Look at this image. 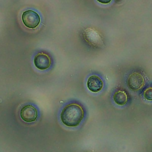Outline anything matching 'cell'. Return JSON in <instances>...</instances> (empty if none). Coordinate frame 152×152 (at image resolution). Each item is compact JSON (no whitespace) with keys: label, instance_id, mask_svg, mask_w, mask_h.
Listing matches in <instances>:
<instances>
[{"label":"cell","instance_id":"6da1fadb","mask_svg":"<svg viewBox=\"0 0 152 152\" xmlns=\"http://www.w3.org/2000/svg\"><path fill=\"white\" fill-rule=\"evenodd\" d=\"M61 120L66 126L75 127L84 118V111L81 106L75 103L66 105L61 113Z\"/></svg>","mask_w":152,"mask_h":152},{"label":"cell","instance_id":"7a4b0ae2","mask_svg":"<svg viewBox=\"0 0 152 152\" xmlns=\"http://www.w3.org/2000/svg\"><path fill=\"white\" fill-rule=\"evenodd\" d=\"M84 39L94 48H99L103 45V37L100 33L93 28H87L83 31Z\"/></svg>","mask_w":152,"mask_h":152},{"label":"cell","instance_id":"3957f363","mask_svg":"<svg viewBox=\"0 0 152 152\" xmlns=\"http://www.w3.org/2000/svg\"><path fill=\"white\" fill-rule=\"evenodd\" d=\"M22 21L25 26L29 28H35L40 22L39 14L34 11L27 10L22 14Z\"/></svg>","mask_w":152,"mask_h":152},{"label":"cell","instance_id":"277c9868","mask_svg":"<svg viewBox=\"0 0 152 152\" xmlns=\"http://www.w3.org/2000/svg\"><path fill=\"white\" fill-rule=\"evenodd\" d=\"M144 84L142 75L138 72H133L130 74L127 79V85L132 90L141 89Z\"/></svg>","mask_w":152,"mask_h":152},{"label":"cell","instance_id":"5b68a950","mask_svg":"<svg viewBox=\"0 0 152 152\" xmlns=\"http://www.w3.org/2000/svg\"><path fill=\"white\" fill-rule=\"evenodd\" d=\"M21 119L26 122L35 121L37 118V109L32 105L28 104L24 106L20 111Z\"/></svg>","mask_w":152,"mask_h":152},{"label":"cell","instance_id":"8992f818","mask_svg":"<svg viewBox=\"0 0 152 152\" xmlns=\"http://www.w3.org/2000/svg\"><path fill=\"white\" fill-rule=\"evenodd\" d=\"M34 64L37 68L45 70L49 68L51 64V61L48 55L44 53H39L34 58Z\"/></svg>","mask_w":152,"mask_h":152},{"label":"cell","instance_id":"52a82bcc","mask_svg":"<svg viewBox=\"0 0 152 152\" xmlns=\"http://www.w3.org/2000/svg\"><path fill=\"white\" fill-rule=\"evenodd\" d=\"M87 86L89 90L94 93H97L102 89L103 87V83L99 76L93 75L88 77L87 82Z\"/></svg>","mask_w":152,"mask_h":152},{"label":"cell","instance_id":"ba28073f","mask_svg":"<svg viewBox=\"0 0 152 152\" xmlns=\"http://www.w3.org/2000/svg\"><path fill=\"white\" fill-rule=\"evenodd\" d=\"M114 102L119 105H124L127 101V95L124 91H118L113 95Z\"/></svg>","mask_w":152,"mask_h":152},{"label":"cell","instance_id":"9c48e42d","mask_svg":"<svg viewBox=\"0 0 152 152\" xmlns=\"http://www.w3.org/2000/svg\"><path fill=\"white\" fill-rule=\"evenodd\" d=\"M144 96L146 99L148 100H152V88L151 87H149L144 91Z\"/></svg>","mask_w":152,"mask_h":152},{"label":"cell","instance_id":"30bf717a","mask_svg":"<svg viewBox=\"0 0 152 152\" xmlns=\"http://www.w3.org/2000/svg\"><path fill=\"white\" fill-rule=\"evenodd\" d=\"M99 2L103 4H109V2H111L112 0H97Z\"/></svg>","mask_w":152,"mask_h":152}]
</instances>
